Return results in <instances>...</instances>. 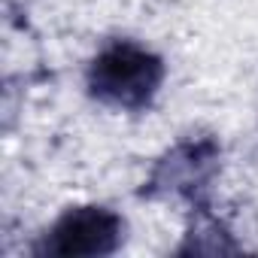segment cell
Returning <instances> with one entry per match:
<instances>
[{
	"label": "cell",
	"mask_w": 258,
	"mask_h": 258,
	"mask_svg": "<svg viewBox=\"0 0 258 258\" xmlns=\"http://www.w3.org/2000/svg\"><path fill=\"white\" fill-rule=\"evenodd\" d=\"M164 76L167 67L161 55L134 40H112L91 58L85 88L103 106L140 112L152 106L164 85Z\"/></svg>",
	"instance_id": "1"
},
{
	"label": "cell",
	"mask_w": 258,
	"mask_h": 258,
	"mask_svg": "<svg viewBox=\"0 0 258 258\" xmlns=\"http://www.w3.org/2000/svg\"><path fill=\"white\" fill-rule=\"evenodd\" d=\"M219 143L213 137H198V140H182L173 149H167L158 164L152 167L143 198H176L198 207H207L210 185L219 173Z\"/></svg>",
	"instance_id": "2"
},
{
	"label": "cell",
	"mask_w": 258,
	"mask_h": 258,
	"mask_svg": "<svg viewBox=\"0 0 258 258\" xmlns=\"http://www.w3.org/2000/svg\"><path fill=\"white\" fill-rule=\"evenodd\" d=\"M124 243V219L109 207H70L37 243V255L52 258H103Z\"/></svg>",
	"instance_id": "3"
},
{
	"label": "cell",
	"mask_w": 258,
	"mask_h": 258,
	"mask_svg": "<svg viewBox=\"0 0 258 258\" xmlns=\"http://www.w3.org/2000/svg\"><path fill=\"white\" fill-rule=\"evenodd\" d=\"M179 252H237V243H231V234L219 225V219L210 216L207 207L195 210V222L185 234V243L179 246Z\"/></svg>",
	"instance_id": "4"
}]
</instances>
